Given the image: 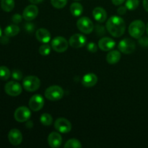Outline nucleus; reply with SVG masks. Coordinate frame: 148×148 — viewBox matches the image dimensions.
Returning a JSON list of instances; mask_svg holds the SVG:
<instances>
[{
  "label": "nucleus",
  "mask_w": 148,
  "mask_h": 148,
  "mask_svg": "<svg viewBox=\"0 0 148 148\" xmlns=\"http://www.w3.org/2000/svg\"><path fill=\"white\" fill-rule=\"evenodd\" d=\"M106 27L110 34L116 38H119L123 36L126 30V24L124 19L116 15L108 19Z\"/></svg>",
  "instance_id": "f257e3e1"
},
{
  "label": "nucleus",
  "mask_w": 148,
  "mask_h": 148,
  "mask_svg": "<svg viewBox=\"0 0 148 148\" xmlns=\"http://www.w3.org/2000/svg\"><path fill=\"white\" fill-rule=\"evenodd\" d=\"M145 28V25L141 20H136L129 26V33L132 38L138 39L143 36Z\"/></svg>",
  "instance_id": "f03ea898"
},
{
  "label": "nucleus",
  "mask_w": 148,
  "mask_h": 148,
  "mask_svg": "<svg viewBox=\"0 0 148 148\" xmlns=\"http://www.w3.org/2000/svg\"><path fill=\"white\" fill-rule=\"evenodd\" d=\"M64 90L58 85H51L45 91V97L51 101H56L62 99L64 96Z\"/></svg>",
  "instance_id": "7ed1b4c3"
},
{
  "label": "nucleus",
  "mask_w": 148,
  "mask_h": 148,
  "mask_svg": "<svg viewBox=\"0 0 148 148\" xmlns=\"http://www.w3.org/2000/svg\"><path fill=\"white\" fill-rule=\"evenodd\" d=\"M23 86L26 91L34 92L38 90L40 86V80L38 77L30 75L23 79Z\"/></svg>",
  "instance_id": "20e7f679"
},
{
  "label": "nucleus",
  "mask_w": 148,
  "mask_h": 148,
  "mask_svg": "<svg viewBox=\"0 0 148 148\" xmlns=\"http://www.w3.org/2000/svg\"><path fill=\"white\" fill-rule=\"evenodd\" d=\"M51 46L55 51L62 53L67 50L69 43L65 38L62 37V36H57L52 39Z\"/></svg>",
  "instance_id": "39448f33"
},
{
  "label": "nucleus",
  "mask_w": 148,
  "mask_h": 148,
  "mask_svg": "<svg viewBox=\"0 0 148 148\" xmlns=\"http://www.w3.org/2000/svg\"><path fill=\"white\" fill-rule=\"evenodd\" d=\"M77 28L85 34H90L92 33L94 28V25L92 20L88 17H82L77 22Z\"/></svg>",
  "instance_id": "423d86ee"
},
{
  "label": "nucleus",
  "mask_w": 148,
  "mask_h": 148,
  "mask_svg": "<svg viewBox=\"0 0 148 148\" xmlns=\"http://www.w3.org/2000/svg\"><path fill=\"white\" fill-rule=\"evenodd\" d=\"M118 49L121 53L125 54H130L133 53L136 49V45L134 40L129 38L122 39L119 43Z\"/></svg>",
  "instance_id": "0eeeda50"
},
{
  "label": "nucleus",
  "mask_w": 148,
  "mask_h": 148,
  "mask_svg": "<svg viewBox=\"0 0 148 148\" xmlns=\"http://www.w3.org/2000/svg\"><path fill=\"white\" fill-rule=\"evenodd\" d=\"M31 116L30 109L26 106H20L15 110L14 114V119L18 122H25L28 121Z\"/></svg>",
  "instance_id": "6e6552de"
},
{
  "label": "nucleus",
  "mask_w": 148,
  "mask_h": 148,
  "mask_svg": "<svg viewBox=\"0 0 148 148\" xmlns=\"http://www.w3.org/2000/svg\"><path fill=\"white\" fill-rule=\"evenodd\" d=\"M4 90L7 95L10 96H18L20 95L23 90L22 86L20 83L15 82V81H10L8 82L4 86Z\"/></svg>",
  "instance_id": "1a4fd4ad"
},
{
  "label": "nucleus",
  "mask_w": 148,
  "mask_h": 148,
  "mask_svg": "<svg viewBox=\"0 0 148 148\" xmlns=\"http://www.w3.org/2000/svg\"><path fill=\"white\" fill-rule=\"evenodd\" d=\"M54 127L59 132L66 134L72 130V124L70 121L65 118H59L54 123Z\"/></svg>",
  "instance_id": "9d476101"
},
{
  "label": "nucleus",
  "mask_w": 148,
  "mask_h": 148,
  "mask_svg": "<svg viewBox=\"0 0 148 148\" xmlns=\"http://www.w3.org/2000/svg\"><path fill=\"white\" fill-rule=\"evenodd\" d=\"M45 101L43 96L38 94L33 95L29 101V107L33 111H38L43 108Z\"/></svg>",
  "instance_id": "9b49d317"
},
{
  "label": "nucleus",
  "mask_w": 148,
  "mask_h": 148,
  "mask_svg": "<svg viewBox=\"0 0 148 148\" xmlns=\"http://www.w3.org/2000/svg\"><path fill=\"white\" fill-rule=\"evenodd\" d=\"M86 38L80 33H75L72 35L69 40V44L75 49L82 48L86 44Z\"/></svg>",
  "instance_id": "f8f14e48"
},
{
  "label": "nucleus",
  "mask_w": 148,
  "mask_h": 148,
  "mask_svg": "<svg viewBox=\"0 0 148 148\" xmlns=\"http://www.w3.org/2000/svg\"><path fill=\"white\" fill-rule=\"evenodd\" d=\"M38 14V8L36 4H30L27 6L23 10V17L26 21H31L34 20Z\"/></svg>",
  "instance_id": "ddd939ff"
},
{
  "label": "nucleus",
  "mask_w": 148,
  "mask_h": 148,
  "mask_svg": "<svg viewBox=\"0 0 148 148\" xmlns=\"http://www.w3.org/2000/svg\"><path fill=\"white\" fill-rule=\"evenodd\" d=\"M115 46V40H114L111 38H102L98 41V47L101 51H109L113 50Z\"/></svg>",
  "instance_id": "4468645a"
},
{
  "label": "nucleus",
  "mask_w": 148,
  "mask_h": 148,
  "mask_svg": "<svg viewBox=\"0 0 148 148\" xmlns=\"http://www.w3.org/2000/svg\"><path fill=\"white\" fill-rule=\"evenodd\" d=\"M8 140L12 145H19L23 141V134L17 129H12L8 134Z\"/></svg>",
  "instance_id": "2eb2a0df"
},
{
  "label": "nucleus",
  "mask_w": 148,
  "mask_h": 148,
  "mask_svg": "<svg viewBox=\"0 0 148 148\" xmlns=\"http://www.w3.org/2000/svg\"><path fill=\"white\" fill-rule=\"evenodd\" d=\"M48 143L49 146L52 148H57L61 146L62 143V137L56 132H53L50 133L48 137Z\"/></svg>",
  "instance_id": "dca6fc26"
},
{
  "label": "nucleus",
  "mask_w": 148,
  "mask_h": 148,
  "mask_svg": "<svg viewBox=\"0 0 148 148\" xmlns=\"http://www.w3.org/2000/svg\"><path fill=\"white\" fill-rule=\"evenodd\" d=\"M98 82V77L93 73H88L82 79V84L86 88H92Z\"/></svg>",
  "instance_id": "f3484780"
},
{
  "label": "nucleus",
  "mask_w": 148,
  "mask_h": 148,
  "mask_svg": "<svg viewBox=\"0 0 148 148\" xmlns=\"http://www.w3.org/2000/svg\"><path fill=\"white\" fill-rule=\"evenodd\" d=\"M36 37L38 41L43 43H48L51 40V36L48 30L45 28H39L36 32Z\"/></svg>",
  "instance_id": "a211bd4d"
},
{
  "label": "nucleus",
  "mask_w": 148,
  "mask_h": 148,
  "mask_svg": "<svg viewBox=\"0 0 148 148\" xmlns=\"http://www.w3.org/2000/svg\"><path fill=\"white\" fill-rule=\"evenodd\" d=\"M92 16L98 23H104L106 20L107 13L103 8L98 7L92 10Z\"/></svg>",
  "instance_id": "6ab92c4d"
},
{
  "label": "nucleus",
  "mask_w": 148,
  "mask_h": 148,
  "mask_svg": "<svg viewBox=\"0 0 148 148\" xmlns=\"http://www.w3.org/2000/svg\"><path fill=\"white\" fill-rule=\"evenodd\" d=\"M121 59V53L119 51H110L106 56V61L110 64H115Z\"/></svg>",
  "instance_id": "aec40b11"
},
{
  "label": "nucleus",
  "mask_w": 148,
  "mask_h": 148,
  "mask_svg": "<svg viewBox=\"0 0 148 148\" xmlns=\"http://www.w3.org/2000/svg\"><path fill=\"white\" fill-rule=\"evenodd\" d=\"M70 12L75 17H79L82 14L83 7L81 4L78 2H74L70 5Z\"/></svg>",
  "instance_id": "412c9836"
},
{
  "label": "nucleus",
  "mask_w": 148,
  "mask_h": 148,
  "mask_svg": "<svg viewBox=\"0 0 148 148\" xmlns=\"http://www.w3.org/2000/svg\"><path fill=\"white\" fill-rule=\"evenodd\" d=\"M20 27L16 25H10L4 29V35L8 37H13L15 36L20 33Z\"/></svg>",
  "instance_id": "4be33fe9"
},
{
  "label": "nucleus",
  "mask_w": 148,
  "mask_h": 148,
  "mask_svg": "<svg viewBox=\"0 0 148 148\" xmlns=\"http://www.w3.org/2000/svg\"><path fill=\"white\" fill-rule=\"evenodd\" d=\"M1 7L4 12H10L13 10L14 7V0H1Z\"/></svg>",
  "instance_id": "5701e85b"
},
{
  "label": "nucleus",
  "mask_w": 148,
  "mask_h": 148,
  "mask_svg": "<svg viewBox=\"0 0 148 148\" xmlns=\"http://www.w3.org/2000/svg\"><path fill=\"white\" fill-rule=\"evenodd\" d=\"M11 76L10 69L5 66H0V79L1 80H7Z\"/></svg>",
  "instance_id": "b1692460"
},
{
  "label": "nucleus",
  "mask_w": 148,
  "mask_h": 148,
  "mask_svg": "<svg viewBox=\"0 0 148 148\" xmlns=\"http://www.w3.org/2000/svg\"><path fill=\"white\" fill-rule=\"evenodd\" d=\"M52 121H53L52 116L47 113L41 114L40 117V121L43 126H50L52 124Z\"/></svg>",
  "instance_id": "393cba45"
},
{
  "label": "nucleus",
  "mask_w": 148,
  "mask_h": 148,
  "mask_svg": "<svg viewBox=\"0 0 148 148\" xmlns=\"http://www.w3.org/2000/svg\"><path fill=\"white\" fill-rule=\"evenodd\" d=\"M64 147L65 148H81L82 146L80 142L78 140H77V139H70V140H69L65 143Z\"/></svg>",
  "instance_id": "a878e982"
},
{
  "label": "nucleus",
  "mask_w": 148,
  "mask_h": 148,
  "mask_svg": "<svg viewBox=\"0 0 148 148\" xmlns=\"http://www.w3.org/2000/svg\"><path fill=\"white\" fill-rule=\"evenodd\" d=\"M140 5V0H127L126 1V7L130 11L135 10Z\"/></svg>",
  "instance_id": "bb28decb"
},
{
  "label": "nucleus",
  "mask_w": 148,
  "mask_h": 148,
  "mask_svg": "<svg viewBox=\"0 0 148 148\" xmlns=\"http://www.w3.org/2000/svg\"><path fill=\"white\" fill-rule=\"evenodd\" d=\"M51 46L47 43H43L39 48V53L42 56H46L51 53Z\"/></svg>",
  "instance_id": "cd10ccee"
},
{
  "label": "nucleus",
  "mask_w": 148,
  "mask_h": 148,
  "mask_svg": "<svg viewBox=\"0 0 148 148\" xmlns=\"http://www.w3.org/2000/svg\"><path fill=\"white\" fill-rule=\"evenodd\" d=\"M51 5L56 9H62L67 4V0H51Z\"/></svg>",
  "instance_id": "c85d7f7f"
},
{
  "label": "nucleus",
  "mask_w": 148,
  "mask_h": 148,
  "mask_svg": "<svg viewBox=\"0 0 148 148\" xmlns=\"http://www.w3.org/2000/svg\"><path fill=\"white\" fill-rule=\"evenodd\" d=\"M12 77L14 79V80L20 81L23 79V73L21 71L18 70V69H14L12 72Z\"/></svg>",
  "instance_id": "c756f323"
},
{
  "label": "nucleus",
  "mask_w": 148,
  "mask_h": 148,
  "mask_svg": "<svg viewBox=\"0 0 148 148\" xmlns=\"http://www.w3.org/2000/svg\"><path fill=\"white\" fill-rule=\"evenodd\" d=\"M87 49L88 51L91 52V53H95L98 50V46L93 42H90L87 45Z\"/></svg>",
  "instance_id": "7c9ffc66"
},
{
  "label": "nucleus",
  "mask_w": 148,
  "mask_h": 148,
  "mask_svg": "<svg viewBox=\"0 0 148 148\" xmlns=\"http://www.w3.org/2000/svg\"><path fill=\"white\" fill-rule=\"evenodd\" d=\"M138 43L143 47H147L148 46V37L147 36H142L138 38Z\"/></svg>",
  "instance_id": "2f4dec72"
},
{
  "label": "nucleus",
  "mask_w": 148,
  "mask_h": 148,
  "mask_svg": "<svg viewBox=\"0 0 148 148\" xmlns=\"http://www.w3.org/2000/svg\"><path fill=\"white\" fill-rule=\"evenodd\" d=\"M95 31H96L97 34L99 35V36H102L106 33V30L105 27L101 25H97L95 26Z\"/></svg>",
  "instance_id": "473e14b6"
},
{
  "label": "nucleus",
  "mask_w": 148,
  "mask_h": 148,
  "mask_svg": "<svg viewBox=\"0 0 148 148\" xmlns=\"http://www.w3.org/2000/svg\"><path fill=\"white\" fill-rule=\"evenodd\" d=\"M23 16L20 14H14V15L12 17V20L14 23L15 24H17V23H21L22 20H23Z\"/></svg>",
  "instance_id": "72a5a7b5"
},
{
  "label": "nucleus",
  "mask_w": 148,
  "mask_h": 148,
  "mask_svg": "<svg viewBox=\"0 0 148 148\" xmlns=\"http://www.w3.org/2000/svg\"><path fill=\"white\" fill-rule=\"evenodd\" d=\"M9 41H10V40H9V37L6 36V35L4 36H1V37H0V43H1V44L6 45L9 43Z\"/></svg>",
  "instance_id": "f704fd0d"
},
{
  "label": "nucleus",
  "mask_w": 148,
  "mask_h": 148,
  "mask_svg": "<svg viewBox=\"0 0 148 148\" xmlns=\"http://www.w3.org/2000/svg\"><path fill=\"white\" fill-rule=\"evenodd\" d=\"M127 8L126 7V6L125 7L121 6V7L117 10V12H118V14H119V15H123V14H124L126 12H127Z\"/></svg>",
  "instance_id": "c9c22d12"
},
{
  "label": "nucleus",
  "mask_w": 148,
  "mask_h": 148,
  "mask_svg": "<svg viewBox=\"0 0 148 148\" xmlns=\"http://www.w3.org/2000/svg\"><path fill=\"white\" fill-rule=\"evenodd\" d=\"M34 28H35L34 25L32 24H30V23H27V24L25 25V29L27 32L33 31V30Z\"/></svg>",
  "instance_id": "e433bc0d"
},
{
  "label": "nucleus",
  "mask_w": 148,
  "mask_h": 148,
  "mask_svg": "<svg viewBox=\"0 0 148 148\" xmlns=\"http://www.w3.org/2000/svg\"><path fill=\"white\" fill-rule=\"evenodd\" d=\"M125 1H126V0H111L112 3L115 6L121 5V4H122L123 3H124Z\"/></svg>",
  "instance_id": "4c0bfd02"
},
{
  "label": "nucleus",
  "mask_w": 148,
  "mask_h": 148,
  "mask_svg": "<svg viewBox=\"0 0 148 148\" xmlns=\"http://www.w3.org/2000/svg\"><path fill=\"white\" fill-rule=\"evenodd\" d=\"M43 1V0H29V1L33 4H38L41 3Z\"/></svg>",
  "instance_id": "58836bf2"
},
{
  "label": "nucleus",
  "mask_w": 148,
  "mask_h": 148,
  "mask_svg": "<svg viewBox=\"0 0 148 148\" xmlns=\"http://www.w3.org/2000/svg\"><path fill=\"white\" fill-rule=\"evenodd\" d=\"M143 7L145 10L148 12V0H143Z\"/></svg>",
  "instance_id": "ea45409f"
},
{
  "label": "nucleus",
  "mask_w": 148,
  "mask_h": 148,
  "mask_svg": "<svg viewBox=\"0 0 148 148\" xmlns=\"http://www.w3.org/2000/svg\"><path fill=\"white\" fill-rule=\"evenodd\" d=\"M146 31H147V35H148V23H147V26H146Z\"/></svg>",
  "instance_id": "a19ab883"
},
{
  "label": "nucleus",
  "mask_w": 148,
  "mask_h": 148,
  "mask_svg": "<svg viewBox=\"0 0 148 148\" xmlns=\"http://www.w3.org/2000/svg\"><path fill=\"white\" fill-rule=\"evenodd\" d=\"M1 36H2V32H1V27H0V37H1Z\"/></svg>",
  "instance_id": "79ce46f5"
},
{
  "label": "nucleus",
  "mask_w": 148,
  "mask_h": 148,
  "mask_svg": "<svg viewBox=\"0 0 148 148\" xmlns=\"http://www.w3.org/2000/svg\"><path fill=\"white\" fill-rule=\"evenodd\" d=\"M75 1H80V0H75Z\"/></svg>",
  "instance_id": "37998d69"
}]
</instances>
